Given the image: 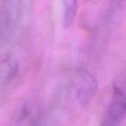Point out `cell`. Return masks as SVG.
Instances as JSON below:
<instances>
[{"label": "cell", "instance_id": "6da1fadb", "mask_svg": "<svg viewBox=\"0 0 126 126\" xmlns=\"http://www.w3.org/2000/svg\"><path fill=\"white\" fill-rule=\"evenodd\" d=\"M126 117V69L116 76L110 104L98 126H119Z\"/></svg>", "mask_w": 126, "mask_h": 126}, {"label": "cell", "instance_id": "3957f363", "mask_svg": "<svg viewBox=\"0 0 126 126\" xmlns=\"http://www.w3.org/2000/svg\"><path fill=\"white\" fill-rule=\"evenodd\" d=\"M97 93V80L91 74L83 72L76 85L75 96L81 105H86L93 99Z\"/></svg>", "mask_w": 126, "mask_h": 126}, {"label": "cell", "instance_id": "7a4b0ae2", "mask_svg": "<svg viewBox=\"0 0 126 126\" xmlns=\"http://www.w3.org/2000/svg\"><path fill=\"white\" fill-rule=\"evenodd\" d=\"M21 14V0H1L2 34H9L16 26Z\"/></svg>", "mask_w": 126, "mask_h": 126}, {"label": "cell", "instance_id": "8992f818", "mask_svg": "<svg viewBox=\"0 0 126 126\" xmlns=\"http://www.w3.org/2000/svg\"><path fill=\"white\" fill-rule=\"evenodd\" d=\"M124 2V0H110L109 10H110V14L115 13L116 11L122 6V4Z\"/></svg>", "mask_w": 126, "mask_h": 126}, {"label": "cell", "instance_id": "277c9868", "mask_svg": "<svg viewBox=\"0 0 126 126\" xmlns=\"http://www.w3.org/2000/svg\"><path fill=\"white\" fill-rule=\"evenodd\" d=\"M19 66L16 61L6 59L1 64V86H7L18 74Z\"/></svg>", "mask_w": 126, "mask_h": 126}, {"label": "cell", "instance_id": "5b68a950", "mask_svg": "<svg viewBox=\"0 0 126 126\" xmlns=\"http://www.w3.org/2000/svg\"><path fill=\"white\" fill-rule=\"evenodd\" d=\"M63 24L65 28L72 26L78 10V0H62Z\"/></svg>", "mask_w": 126, "mask_h": 126}]
</instances>
